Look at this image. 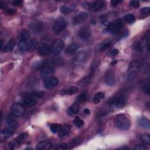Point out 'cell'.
I'll list each match as a JSON object with an SVG mask.
<instances>
[{
    "label": "cell",
    "instance_id": "obj_1",
    "mask_svg": "<svg viewBox=\"0 0 150 150\" xmlns=\"http://www.w3.org/2000/svg\"><path fill=\"white\" fill-rule=\"evenodd\" d=\"M114 122L115 126L121 130H127L131 126V121L124 114H118L115 118Z\"/></svg>",
    "mask_w": 150,
    "mask_h": 150
},
{
    "label": "cell",
    "instance_id": "obj_2",
    "mask_svg": "<svg viewBox=\"0 0 150 150\" xmlns=\"http://www.w3.org/2000/svg\"><path fill=\"white\" fill-rule=\"evenodd\" d=\"M104 5L105 2L102 1H96L93 2L84 1L83 2V6L84 8L93 12H97L100 11L103 9Z\"/></svg>",
    "mask_w": 150,
    "mask_h": 150
},
{
    "label": "cell",
    "instance_id": "obj_3",
    "mask_svg": "<svg viewBox=\"0 0 150 150\" xmlns=\"http://www.w3.org/2000/svg\"><path fill=\"white\" fill-rule=\"evenodd\" d=\"M123 26V23L121 21H116L109 23L107 28L104 30V32H106L112 35H117L122 31Z\"/></svg>",
    "mask_w": 150,
    "mask_h": 150
},
{
    "label": "cell",
    "instance_id": "obj_4",
    "mask_svg": "<svg viewBox=\"0 0 150 150\" xmlns=\"http://www.w3.org/2000/svg\"><path fill=\"white\" fill-rule=\"evenodd\" d=\"M141 67V63L137 60H134L129 65L128 67V79L132 80L137 74Z\"/></svg>",
    "mask_w": 150,
    "mask_h": 150
},
{
    "label": "cell",
    "instance_id": "obj_5",
    "mask_svg": "<svg viewBox=\"0 0 150 150\" xmlns=\"http://www.w3.org/2000/svg\"><path fill=\"white\" fill-rule=\"evenodd\" d=\"M126 103V99L124 96H120L114 99L110 105V110L115 111L123 108Z\"/></svg>",
    "mask_w": 150,
    "mask_h": 150
},
{
    "label": "cell",
    "instance_id": "obj_6",
    "mask_svg": "<svg viewBox=\"0 0 150 150\" xmlns=\"http://www.w3.org/2000/svg\"><path fill=\"white\" fill-rule=\"evenodd\" d=\"M64 43L62 39H57L54 40L51 46V52L54 55H59L64 48Z\"/></svg>",
    "mask_w": 150,
    "mask_h": 150
},
{
    "label": "cell",
    "instance_id": "obj_7",
    "mask_svg": "<svg viewBox=\"0 0 150 150\" xmlns=\"http://www.w3.org/2000/svg\"><path fill=\"white\" fill-rule=\"evenodd\" d=\"M11 111L13 115L15 117L22 116L25 111V107L20 103H15L11 107Z\"/></svg>",
    "mask_w": 150,
    "mask_h": 150
},
{
    "label": "cell",
    "instance_id": "obj_8",
    "mask_svg": "<svg viewBox=\"0 0 150 150\" xmlns=\"http://www.w3.org/2000/svg\"><path fill=\"white\" fill-rule=\"evenodd\" d=\"M59 84V79L55 77H50L45 79L44 81L45 86L46 88L52 89L56 87Z\"/></svg>",
    "mask_w": 150,
    "mask_h": 150
},
{
    "label": "cell",
    "instance_id": "obj_9",
    "mask_svg": "<svg viewBox=\"0 0 150 150\" xmlns=\"http://www.w3.org/2000/svg\"><path fill=\"white\" fill-rule=\"evenodd\" d=\"M87 17H88L87 13L85 12H81L73 17L72 23L74 25H79L82 22H83L85 20H86Z\"/></svg>",
    "mask_w": 150,
    "mask_h": 150
},
{
    "label": "cell",
    "instance_id": "obj_10",
    "mask_svg": "<svg viewBox=\"0 0 150 150\" xmlns=\"http://www.w3.org/2000/svg\"><path fill=\"white\" fill-rule=\"evenodd\" d=\"M54 73V69L52 66H45L43 67L40 71L41 77L43 79H47L48 77H52V76Z\"/></svg>",
    "mask_w": 150,
    "mask_h": 150
},
{
    "label": "cell",
    "instance_id": "obj_11",
    "mask_svg": "<svg viewBox=\"0 0 150 150\" xmlns=\"http://www.w3.org/2000/svg\"><path fill=\"white\" fill-rule=\"evenodd\" d=\"M104 81L105 83L110 86H112L115 84V77L113 71L111 70H108L107 71L105 77H104Z\"/></svg>",
    "mask_w": 150,
    "mask_h": 150
},
{
    "label": "cell",
    "instance_id": "obj_12",
    "mask_svg": "<svg viewBox=\"0 0 150 150\" xmlns=\"http://www.w3.org/2000/svg\"><path fill=\"white\" fill-rule=\"evenodd\" d=\"M51 52V46L46 43H42L38 47V52L40 55L45 56Z\"/></svg>",
    "mask_w": 150,
    "mask_h": 150
},
{
    "label": "cell",
    "instance_id": "obj_13",
    "mask_svg": "<svg viewBox=\"0 0 150 150\" xmlns=\"http://www.w3.org/2000/svg\"><path fill=\"white\" fill-rule=\"evenodd\" d=\"M66 26L67 23L66 22L63 21H59L54 24L53 30L56 34H59L66 28Z\"/></svg>",
    "mask_w": 150,
    "mask_h": 150
},
{
    "label": "cell",
    "instance_id": "obj_14",
    "mask_svg": "<svg viewBox=\"0 0 150 150\" xmlns=\"http://www.w3.org/2000/svg\"><path fill=\"white\" fill-rule=\"evenodd\" d=\"M111 45V40L110 39H107L102 41L96 47V51L98 52H101L108 49Z\"/></svg>",
    "mask_w": 150,
    "mask_h": 150
},
{
    "label": "cell",
    "instance_id": "obj_15",
    "mask_svg": "<svg viewBox=\"0 0 150 150\" xmlns=\"http://www.w3.org/2000/svg\"><path fill=\"white\" fill-rule=\"evenodd\" d=\"M88 57V53L81 52L77 53L73 58V61L74 63H81L86 60Z\"/></svg>",
    "mask_w": 150,
    "mask_h": 150
},
{
    "label": "cell",
    "instance_id": "obj_16",
    "mask_svg": "<svg viewBox=\"0 0 150 150\" xmlns=\"http://www.w3.org/2000/svg\"><path fill=\"white\" fill-rule=\"evenodd\" d=\"M17 36L18 39L19 40V42L28 41V40H29L30 33L27 30L21 29L18 32Z\"/></svg>",
    "mask_w": 150,
    "mask_h": 150
},
{
    "label": "cell",
    "instance_id": "obj_17",
    "mask_svg": "<svg viewBox=\"0 0 150 150\" xmlns=\"http://www.w3.org/2000/svg\"><path fill=\"white\" fill-rule=\"evenodd\" d=\"M90 30L88 28H81L79 33H78V36L79 37L84 40H86L89 39L90 36Z\"/></svg>",
    "mask_w": 150,
    "mask_h": 150
},
{
    "label": "cell",
    "instance_id": "obj_18",
    "mask_svg": "<svg viewBox=\"0 0 150 150\" xmlns=\"http://www.w3.org/2000/svg\"><path fill=\"white\" fill-rule=\"evenodd\" d=\"M38 99V98L36 97H35L33 94H32L31 96L26 97L24 100L23 104L26 106L32 107V106H33V105L36 104Z\"/></svg>",
    "mask_w": 150,
    "mask_h": 150
},
{
    "label": "cell",
    "instance_id": "obj_19",
    "mask_svg": "<svg viewBox=\"0 0 150 150\" xmlns=\"http://www.w3.org/2000/svg\"><path fill=\"white\" fill-rule=\"evenodd\" d=\"M13 128L11 127L3 129L1 132V139H4L9 138L13 135Z\"/></svg>",
    "mask_w": 150,
    "mask_h": 150
},
{
    "label": "cell",
    "instance_id": "obj_20",
    "mask_svg": "<svg viewBox=\"0 0 150 150\" xmlns=\"http://www.w3.org/2000/svg\"><path fill=\"white\" fill-rule=\"evenodd\" d=\"M30 28L33 31L38 33L40 32L43 30V25L42 22H40L39 21H36V22H33L32 23L30 24Z\"/></svg>",
    "mask_w": 150,
    "mask_h": 150
},
{
    "label": "cell",
    "instance_id": "obj_21",
    "mask_svg": "<svg viewBox=\"0 0 150 150\" xmlns=\"http://www.w3.org/2000/svg\"><path fill=\"white\" fill-rule=\"evenodd\" d=\"M52 148V145L49 141H44L37 144L36 149H49Z\"/></svg>",
    "mask_w": 150,
    "mask_h": 150
},
{
    "label": "cell",
    "instance_id": "obj_22",
    "mask_svg": "<svg viewBox=\"0 0 150 150\" xmlns=\"http://www.w3.org/2000/svg\"><path fill=\"white\" fill-rule=\"evenodd\" d=\"M79 90V88L76 86H70L64 88L62 91L61 93L62 94L66 95H72L76 93Z\"/></svg>",
    "mask_w": 150,
    "mask_h": 150
},
{
    "label": "cell",
    "instance_id": "obj_23",
    "mask_svg": "<svg viewBox=\"0 0 150 150\" xmlns=\"http://www.w3.org/2000/svg\"><path fill=\"white\" fill-rule=\"evenodd\" d=\"M79 106L78 103H73L67 110V113L69 116H72L74 114H76L79 112Z\"/></svg>",
    "mask_w": 150,
    "mask_h": 150
},
{
    "label": "cell",
    "instance_id": "obj_24",
    "mask_svg": "<svg viewBox=\"0 0 150 150\" xmlns=\"http://www.w3.org/2000/svg\"><path fill=\"white\" fill-rule=\"evenodd\" d=\"M70 131V127L69 125H64L63 126H62L61 129L58 133L59 137L64 138L67 136L69 134Z\"/></svg>",
    "mask_w": 150,
    "mask_h": 150
},
{
    "label": "cell",
    "instance_id": "obj_25",
    "mask_svg": "<svg viewBox=\"0 0 150 150\" xmlns=\"http://www.w3.org/2000/svg\"><path fill=\"white\" fill-rule=\"evenodd\" d=\"M76 4H73V5H63L61 8H60V11L62 13H64V14H67L69 13L70 12H71L73 11H74V9L76 8Z\"/></svg>",
    "mask_w": 150,
    "mask_h": 150
},
{
    "label": "cell",
    "instance_id": "obj_26",
    "mask_svg": "<svg viewBox=\"0 0 150 150\" xmlns=\"http://www.w3.org/2000/svg\"><path fill=\"white\" fill-rule=\"evenodd\" d=\"M138 124L142 128L146 129H149L150 128L149 120L146 117L141 118L138 121Z\"/></svg>",
    "mask_w": 150,
    "mask_h": 150
},
{
    "label": "cell",
    "instance_id": "obj_27",
    "mask_svg": "<svg viewBox=\"0 0 150 150\" xmlns=\"http://www.w3.org/2000/svg\"><path fill=\"white\" fill-rule=\"evenodd\" d=\"M15 46V40L11 39L8 42L5 46L4 47V50L5 52H11L12 51Z\"/></svg>",
    "mask_w": 150,
    "mask_h": 150
},
{
    "label": "cell",
    "instance_id": "obj_28",
    "mask_svg": "<svg viewBox=\"0 0 150 150\" xmlns=\"http://www.w3.org/2000/svg\"><path fill=\"white\" fill-rule=\"evenodd\" d=\"M28 52H33L36 47H37V40L35 39H29L28 41Z\"/></svg>",
    "mask_w": 150,
    "mask_h": 150
},
{
    "label": "cell",
    "instance_id": "obj_29",
    "mask_svg": "<svg viewBox=\"0 0 150 150\" xmlns=\"http://www.w3.org/2000/svg\"><path fill=\"white\" fill-rule=\"evenodd\" d=\"M79 48V45L76 43L70 44L66 49V53L68 54H72L74 53Z\"/></svg>",
    "mask_w": 150,
    "mask_h": 150
},
{
    "label": "cell",
    "instance_id": "obj_30",
    "mask_svg": "<svg viewBox=\"0 0 150 150\" xmlns=\"http://www.w3.org/2000/svg\"><path fill=\"white\" fill-rule=\"evenodd\" d=\"M104 97H105V94L104 93H103V92L97 93L95 94V96H94L93 101L94 104H98L100 103L101 100H102L103 98H104Z\"/></svg>",
    "mask_w": 150,
    "mask_h": 150
},
{
    "label": "cell",
    "instance_id": "obj_31",
    "mask_svg": "<svg viewBox=\"0 0 150 150\" xmlns=\"http://www.w3.org/2000/svg\"><path fill=\"white\" fill-rule=\"evenodd\" d=\"M124 19L125 22H127V23H129V24H132V23H134L135 21V18L132 13L127 14L124 16Z\"/></svg>",
    "mask_w": 150,
    "mask_h": 150
},
{
    "label": "cell",
    "instance_id": "obj_32",
    "mask_svg": "<svg viewBox=\"0 0 150 150\" xmlns=\"http://www.w3.org/2000/svg\"><path fill=\"white\" fill-rule=\"evenodd\" d=\"M140 140L142 142V143L146 145H149L150 144V136L148 134H143L140 137Z\"/></svg>",
    "mask_w": 150,
    "mask_h": 150
},
{
    "label": "cell",
    "instance_id": "obj_33",
    "mask_svg": "<svg viewBox=\"0 0 150 150\" xmlns=\"http://www.w3.org/2000/svg\"><path fill=\"white\" fill-rule=\"evenodd\" d=\"M87 97H88L87 93L86 92H84L81 93L77 97L76 100L78 103H84L87 100Z\"/></svg>",
    "mask_w": 150,
    "mask_h": 150
},
{
    "label": "cell",
    "instance_id": "obj_34",
    "mask_svg": "<svg viewBox=\"0 0 150 150\" xmlns=\"http://www.w3.org/2000/svg\"><path fill=\"white\" fill-rule=\"evenodd\" d=\"M62 126L59 124H52L50 125V129L53 133H59L60 131Z\"/></svg>",
    "mask_w": 150,
    "mask_h": 150
},
{
    "label": "cell",
    "instance_id": "obj_35",
    "mask_svg": "<svg viewBox=\"0 0 150 150\" xmlns=\"http://www.w3.org/2000/svg\"><path fill=\"white\" fill-rule=\"evenodd\" d=\"M28 41H22L19 42L18 45V47L22 52H25L28 51Z\"/></svg>",
    "mask_w": 150,
    "mask_h": 150
},
{
    "label": "cell",
    "instance_id": "obj_36",
    "mask_svg": "<svg viewBox=\"0 0 150 150\" xmlns=\"http://www.w3.org/2000/svg\"><path fill=\"white\" fill-rule=\"evenodd\" d=\"M150 12V8L149 7H145L141 9V15L142 18H145L148 16Z\"/></svg>",
    "mask_w": 150,
    "mask_h": 150
},
{
    "label": "cell",
    "instance_id": "obj_37",
    "mask_svg": "<svg viewBox=\"0 0 150 150\" xmlns=\"http://www.w3.org/2000/svg\"><path fill=\"white\" fill-rule=\"evenodd\" d=\"M73 123H74V124L77 127L80 128V127H81L83 125L84 122H83V121L81 118H80L79 117H76V118H74V120H73Z\"/></svg>",
    "mask_w": 150,
    "mask_h": 150
},
{
    "label": "cell",
    "instance_id": "obj_38",
    "mask_svg": "<svg viewBox=\"0 0 150 150\" xmlns=\"http://www.w3.org/2000/svg\"><path fill=\"white\" fill-rule=\"evenodd\" d=\"M26 136H27V135H26V134H25V133H23V134H21V135H18V137L16 138V142H17V143H21L22 141H23L25 138H26Z\"/></svg>",
    "mask_w": 150,
    "mask_h": 150
},
{
    "label": "cell",
    "instance_id": "obj_39",
    "mask_svg": "<svg viewBox=\"0 0 150 150\" xmlns=\"http://www.w3.org/2000/svg\"><path fill=\"white\" fill-rule=\"evenodd\" d=\"M139 2L137 0H134V1H129V5L134 8H137L139 6Z\"/></svg>",
    "mask_w": 150,
    "mask_h": 150
},
{
    "label": "cell",
    "instance_id": "obj_40",
    "mask_svg": "<svg viewBox=\"0 0 150 150\" xmlns=\"http://www.w3.org/2000/svg\"><path fill=\"white\" fill-rule=\"evenodd\" d=\"M133 47L134 49L137 50V51H141L142 50V46H141V44L139 42H135L134 44V46H133Z\"/></svg>",
    "mask_w": 150,
    "mask_h": 150
},
{
    "label": "cell",
    "instance_id": "obj_41",
    "mask_svg": "<svg viewBox=\"0 0 150 150\" xmlns=\"http://www.w3.org/2000/svg\"><path fill=\"white\" fill-rule=\"evenodd\" d=\"M134 149L137 150H145L146 149V146L145 145L143 144H137L134 148Z\"/></svg>",
    "mask_w": 150,
    "mask_h": 150
},
{
    "label": "cell",
    "instance_id": "obj_42",
    "mask_svg": "<svg viewBox=\"0 0 150 150\" xmlns=\"http://www.w3.org/2000/svg\"><path fill=\"white\" fill-rule=\"evenodd\" d=\"M122 1H120V0H112L111 1V4L113 6H116L122 3Z\"/></svg>",
    "mask_w": 150,
    "mask_h": 150
},
{
    "label": "cell",
    "instance_id": "obj_43",
    "mask_svg": "<svg viewBox=\"0 0 150 150\" xmlns=\"http://www.w3.org/2000/svg\"><path fill=\"white\" fill-rule=\"evenodd\" d=\"M22 4H23V1L21 0H16L12 2V5L13 6H21L22 5Z\"/></svg>",
    "mask_w": 150,
    "mask_h": 150
},
{
    "label": "cell",
    "instance_id": "obj_44",
    "mask_svg": "<svg viewBox=\"0 0 150 150\" xmlns=\"http://www.w3.org/2000/svg\"><path fill=\"white\" fill-rule=\"evenodd\" d=\"M16 10L14 9H9L6 11V13L8 15H13L16 13Z\"/></svg>",
    "mask_w": 150,
    "mask_h": 150
},
{
    "label": "cell",
    "instance_id": "obj_45",
    "mask_svg": "<svg viewBox=\"0 0 150 150\" xmlns=\"http://www.w3.org/2000/svg\"><path fill=\"white\" fill-rule=\"evenodd\" d=\"M119 53V50L117 49H113L111 52H110V56H116L117 54H118Z\"/></svg>",
    "mask_w": 150,
    "mask_h": 150
},
{
    "label": "cell",
    "instance_id": "obj_46",
    "mask_svg": "<svg viewBox=\"0 0 150 150\" xmlns=\"http://www.w3.org/2000/svg\"><path fill=\"white\" fill-rule=\"evenodd\" d=\"M59 146L58 147H57L56 148L57 149H66V144H61V145H58Z\"/></svg>",
    "mask_w": 150,
    "mask_h": 150
},
{
    "label": "cell",
    "instance_id": "obj_47",
    "mask_svg": "<svg viewBox=\"0 0 150 150\" xmlns=\"http://www.w3.org/2000/svg\"><path fill=\"white\" fill-rule=\"evenodd\" d=\"M83 112H84V114H86V115L89 114H90V110L88 109V108H86V109L84 110Z\"/></svg>",
    "mask_w": 150,
    "mask_h": 150
},
{
    "label": "cell",
    "instance_id": "obj_48",
    "mask_svg": "<svg viewBox=\"0 0 150 150\" xmlns=\"http://www.w3.org/2000/svg\"><path fill=\"white\" fill-rule=\"evenodd\" d=\"M0 7L1 9H5L6 8V6L2 2H0Z\"/></svg>",
    "mask_w": 150,
    "mask_h": 150
},
{
    "label": "cell",
    "instance_id": "obj_49",
    "mask_svg": "<svg viewBox=\"0 0 150 150\" xmlns=\"http://www.w3.org/2000/svg\"><path fill=\"white\" fill-rule=\"evenodd\" d=\"M117 60H114V62H111V64H112V65H114L116 63H117Z\"/></svg>",
    "mask_w": 150,
    "mask_h": 150
}]
</instances>
